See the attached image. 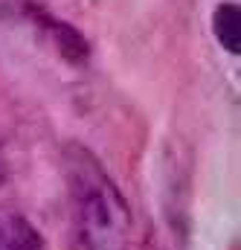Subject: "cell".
Returning a JSON list of instances; mask_svg holds the SVG:
<instances>
[{
	"mask_svg": "<svg viewBox=\"0 0 241 250\" xmlns=\"http://www.w3.org/2000/svg\"><path fill=\"white\" fill-rule=\"evenodd\" d=\"M64 175L73 201L76 233L84 250H125L131 212L96 157L81 146H67Z\"/></svg>",
	"mask_w": 241,
	"mask_h": 250,
	"instance_id": "obj_1",
	"label": "cell"
},
{
	"mask_svg": "<svg viewBox=\"0 0 241 250\" xmlns=\"http://www.w3.org/2000/svg\"><path fill=\"white\" fill-rule=\"evenodd\" d=\"M215 35L218 41L230 50V53H239L241 50V18H239V9L233 3H224L215 9Z\"/></svg>",
	"mask_w": 241,
	"mask_h": 250,
	"instance_id": "obj_2",
	"label": "cell"
},
{
	"mask_svg": "<svg viewBox=\"0 0 241 250\" xmlns=\"http://www.w3.org/2000/svg\"><path fill=\"white\" fill-rule=\"evenodd\" d=\"M53 32H56V38H59V50H61L64 59H70V62H84L87 44H84V38H81L76 29H70V26H64V23H53Z\"/></svg>",
	"mask_w": 241,
	"mask_h": 250,
	"instance_id": "obj_3",
	"label": "cell"
},
{
	"mask_svg": "<svg viewBox=\"0 0 241 250\" xmlns=\"http://www.w3.org/2000/svg\"><path fill=\"white\" fill-rule=\"evenodd\" d=\"M35 248H38V236L23 221H15L12 236H9V250H35Z\"/></svg>",
	"mask_w": 241,
	"mask_h": 250,
	"instance_id": "obj_4",
	"label": "cell"
}]
</instances>
